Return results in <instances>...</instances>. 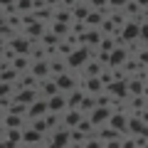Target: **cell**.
I'll list each match as a JSON object with an SVG mask.
<instances>
[{
	"mask_svg": "<svg viewBox=\"0 0 148 148\" xmlns=\"http://www.w3.org/2000/svg\"><path fill=\"white\" fill-rule=\"evenodd\" d=\"M82 59H84V52H79V54H74V57H72V64H74V62H82Z\"/></svg>",
	"mask_w": 148,
	"mask_h": 148,
	"instance_id": "6da1fadb",
	"label": "cell"
}]
</instances>
